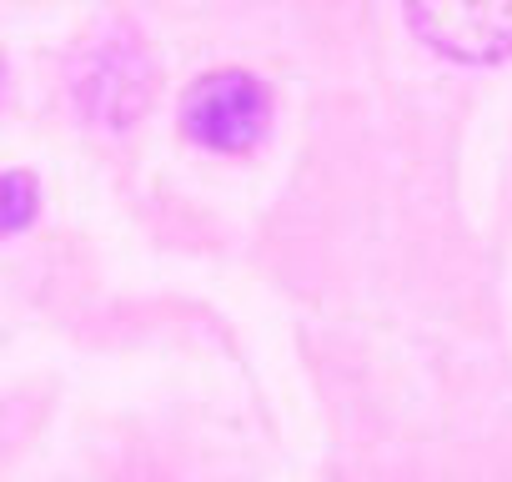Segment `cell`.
Listing matches in <instances>:
<instances>
[{
	"label": "cell",
	"mask_w": 512,
	"mask_h": 482,
	"mask_svg": "<svg viewBox=\"0 0 512 482\" xmlns=\"http://www.w3.org/2000/svg\"><path fill=\"white\" fill-rule=\"evenodd\" d=\"M71 101L76 111L101 126V131H131L141 121V111L151 106V86H156V66L151 51L141 41V31L131 21H111L101 26L71 61Z\"/></svg>",
	"instance_id": "obj_1"
},
{
	"label": "cell",
	"mask_w": 512,
	"mask_h": 482,
	"mask_svg": "<svg viewBox=\"0 0 512 482\" xmlns=\"http://www.w3.org/2000/svg\"><path fill=\"white\" fill-rule=\"evenodd\" d=\"M272 126V91L262 76L221 66L186 86L181 131L206 151H251Z\"/></svg>",
	"instance_id": "obj_2"
},
{
	"label": "cell",
	"mask_w": 512,
	"mask_h": 482,
	"mask_svg": "<svg viewBox=\"0 0 512 482\" xmlns=\"http://www.w3.org/2000/svg\"><path fill=\"white\" fill-rule=\"evenodd\" d=\"M407 26L452 61L492 66L512 56V6H412Z\"/></svg>",
	"instance_id": "obj_3"
},
{
	"label": "cell",
	"mask_w": 512,
	"mask_h": 482,
	"mask_svg": "<svg viewBox=\"0 0 512 482\" xmlns=\"http://www.w3.org/2000/svg\"><path fill=\"white\" fill-rule=\"evenodd\" d=\"M31 211H36V181L26 171H6V201H0V226H6V236H21Z\"/></svg>",
	"instance_id": "obj_4"
}]
</instances>
